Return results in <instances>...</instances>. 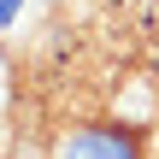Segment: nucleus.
Instances as JSON below:
<instances>
[{
    "mask_svg": "<svg viewBox=\"0 0 159 159\" xmlns=\"http://www.w3.org/2000/svg\"><path fill=\"white\" fill-rule=\"evenodd\" d=\"M24 0H0V24H12V12H18Z\"/></svg>",
    "mask_w": 159,
    "mask_h": 159,
    "instance_id": "2",
    "label": "nucleus"
},
{
    "mask_svg": "<svg viewBox=\"0 0 159 159\" xmlns=\"http://www.w3.org/2000/svg\"><path fill=\"white\" fill-rule=\"evenodd\" d=\"M59 159H142V153H136V142H130L124 130H112V124H83V130H71V136L59 142Z\"/></svg>",
    "mask_w": 159,
    "mask_h": 159,
    "instance_id": "1",
    "label": "nucleus"
}]
</instances>
